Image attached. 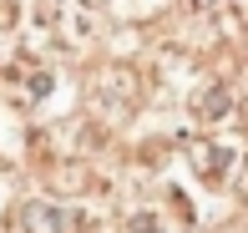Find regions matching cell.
<instances>
[{"label": "cell", "instance_id": "cell-1", "mask_svg": "<svg viewBox=\"0 0 248 233\" xmlns=\"http://www.w3.org/2000/svg\"><path fill=\"white\" fill-rule=\"evenodd\" d=\"M187 162H193V172L202 183L223 187L233 172V162H238V147H228V142H187Z\"/></svg>", "mask_w": 248, "mask_h": 233}, {"label": "cell", "instance_id": "cell-2", "mask_svg": "<svg viewBox=\"0 0 248 233\" xmlns=\"http://www.w3.org/2000/svg\"><path fill=\"white\" fill-rule=\"evenodd\" d=\"M0 81H5V86H10V81H20V86H16V102L36 107L41 96L51 92V66H41V61H31V56H20L5 76H0Z\"/></svg>", "mask_w": 248, "mask_h": 233}, {"label": "cell", "instance_id": "cell-3", "mask_svg": "<svg viewBox=\"0 0 248 233\" xmlns=\"http://www.w3.org/2000/svg\"><path fill=\"white\" fill-rule=\"evenodd\" d=\"M193 117H198V122H208V127H223V122L233 117V92H228L223 81L202 86V92L193 96Z\"/></svg>", "mask_w": 248, "mask_h": 233}, {"label": "cell", "instance_id": "cell-4", "mask_svg": "<svg viewBox=\"0 0 248 233\" xmlns=\"http://www.w3.org/2000/svg\"><path fill=\"white\" fill-rule=\"evenodd\" d=\"M31 218L41 223V233H86V228H92V218H86V213L51 208V203H36V208H31Z\"/></svg>", "mask_w": 248, "mask_h": 233}, {"label": "cell", "instance_id": "cell-5", "mask_svg": "<svg viewBox=\"0 0 248 233\" xmlns=\"http://www.w3.org/2000/svg\"><path fill=\"white\" fill-rule=\"evenodd\" d=\"M127 233H172V228H167V218L157 213V208H137V213L127 218Z\"/></svg>", "mask_w": 248, "mask_h": 233}, {"label": "cell", "instance_id": "cell-6", "mask_svg": "<svg viewBox=\"0 0 248 233\" xmlns=\"http://www.w3.org/2000/svg\"><path fill=\"white\" fill-rule=\"evenodd\" d=\"M243 10H248V0H243Z\"/></svg>", "mask_w": 248, "mask_h": 233}]
</instances>
